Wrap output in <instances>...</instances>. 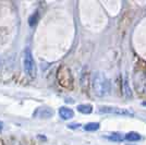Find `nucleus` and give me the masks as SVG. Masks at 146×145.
Listing matches in <instances>:
<instances>
[{"label": "nucleus", "instance_id": "nucleus-1", "mask_svg": "<svg viewBox=\"0 0 146 145\" xmlns=\"http://www.w3.org/2000/svg\"><path fill=\"white\" fill-rule=\"evenodd\" d=\"M93 91L98 97L107 96L111 91V84L109 79L103 72H96L93 76Z\"/></svg>", "mask_w": 146, "mask_h": 145}, {"label": "nucleus", "instance_id": "nucleus-2", "mask_svg": "<svg viewBox=\"0 0 146 145\" xmlns=\"http://www.w3.org/2000/svg\"><path fill=\"white\" fill-rule=\"evenodd\" d=\"M23 65H24V71L26 73V75L32 80L35 79V76H36V66H35V61H34V58H33V55L31 53L30 48H25L24 50Z\"/></svg>", "mask_w": 146, "mask_h": 145}, {"label": "nucleus", "instance_id": "nucleus-3", "mask_svg": "<svg viewBox=\"0 0 146 145\" xmlns=\"http://www.w3.org/2000/svg\"><path fill=\"white\" fill-rule=\"evenodd\" d=\"M98 111L104 115H115V116H125V117H133V112L129 109L119 108V107H99Z\"/></svg>", "mask_w": 146, "mask_h": 145}, {"label": "nucleus", "instance_id": "nucleus-4", "mask_svg": "<svg viewBox=\"0 0 146 145\" xmlns=\"http://www.w3.org/2000/svg\"><path fill=\"white\" fill-rule=\"evenodd\" d=\"M59 116L63 120H70L74 117V111L69 107H61L59 109Z\"/></svg>", "mask_w": 146, "mask_h": 145}, {"label": "nucleus", "instance_id": "nucleus-5", "mask_svg": "<svg viewBox=\"0 0 146 145\" xmlns=\"http://www.w3.org/2000/svg\"><path fill=\"white\" fill-rule=\"evenodd\" d=\"M38 118H44V119H47V118H50L54 115V111L52 109L49 108V107H40L36 111Z\"/></svg>", "mask_w": 146, "mask_h": 145}, {"label": "nucleus", "instance_id": "nucleus-6", "mask_svg": "<svg viewBox=\"0 0 146 145\" xmlns=\"http://www.w3.org/2000/svg\"><path fill=\"white\" fill-rule=\"evenodd\" d=\"M124 139H125V141H129V142H139L142 140V136H141V134L136 132H129L128 134H125Z\"/></svg>", "mask_w": 146, "mask_h": 145}, {"label": "nucleus", "instance_id": "nucleus-7", "mask_svg": "<svg viewBox=\"0 0 146 145\" xmlns=\"http://www.w3.org/2000/svg\"><path fill=\"white\" fill-rule=\"evenodd\" d=\"M78 110H79L81 114H84V115H90L92 111H93V107L90 104H81L78 106Z\"/></svg>", "mask_w": 146, "mask_h": 145}, {"label": "nucleus", "instance_id": "nucleus-8", "mask_svg": "<svg viewBox=\"0 0 146 145\" xmlns=\"http://www.w3.org/2000/svg\"><path fill=\"white\" fill-rule=\"evenodd\" d=\"M105 139H107L108 141H111V142H122L123 139H122L121 134H118V133H112L110 135H104Z\"/></svg>", "mask_w": 146, "mask_h": 145}, {"label": "nucleus", "instance_id": "nucleus-9", "mask_svg": "<svg viewBox=\"0 0 146 145\" xmlns=\"http://www.w3.org/2000/svg\"><path fill=\"white\" fill-rule=\"evenodd\" d=\"M99 129V123L97 122H90L84 126V130L88 131V132H94V131H97Z\"/></svg>", "mask_w": 146, "mask_h": 145}, {"label": "nucleus", "instance_id": "nucleus-10", "mask_svg": "<svg viewBox=\"0 0 146 145\" xmlns=\"http://www.w3.org/2000/svg\"><path fill=\"white\" fill-rule=\"evenodd\" d=\"M38 12H35L33 13L32 15H31V18L29 19V24H30V26H32V27H34L35 26V24H36V22L38 21Z\"/></svg>", "mask_w": 146, "mask_h": 145}, {"label": "nucleus", "instance_id": "nucleus-11", "mask_svg": "<svg viewBox=\"0 0 146 145\" xmlns=\"http://www.w3.org/2000/svg\"><path fill=\"white\" fill-rule=\"evenodd\" d=\"M124 90H125V97H131V91L129 87V81L127 80V78L124 79Z\"/></svg>", "mask_w": 146, "mask_h": 145}, {"label": "nucleus", "instance_id": "nucleus-12", "mask_svg": "<svg viewBox=\"0 0 146 145\" xmlns=\"http://www.w3.org/2000/svg\"><path fill=\"white\" fill-rule=\"evenodd\" d=\"M1 129H2V123L0 122V130H1Z\"/></svg>", "mask_w": 146, "mask_h": 145}]
</instances>
